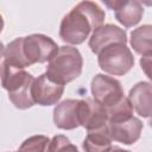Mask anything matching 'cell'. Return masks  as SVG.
Here are the masks:
<instances>
[{"mask_svg": "<svg viewBox=\"0 0 152 152\" xmlns=\"http://www.w3.org/2000/svg\"><path fill=\"white\" fill-rule=\"evenodd\" d=\"M45 152H78V148L65 135L58 134L50 140Z\"/></svg>", "mask_w": 152, "mask_h": 152, "instance_id": "18", "label": "cell"}, {"mask_svg": "<svg viewBox=\"0 0 152 152\" xmlns=\"http://www.w3.org/2000/svg\"><path fill=\"white\" fill-rule=\"evenodd\" d=\"M106 13L94 1H81L66 13L59 26V38L71 45H80L89 34L103 25Z\"/></svg>", "mask_w": 152, "mask_h": 152, "instance_id": "1", "label": "cell"}, {"mask_svg": "<svg viewBox=\"0 0 152 152\" xmlns=\"http://www.w3.org/2000/svg\"><path fill=\"white\" fill-rule=\"evenodd\" d=\"M133 107V110L142 118L151 116V104H152V87L150 82L142 81L131 88L127 97Z\"/></svg>", "mask_w": 152, "mask_h": 152, "instance_id": "12", "label": "cell"}, {"mask_svg": "<svg viewBox=\"0 0 152 152\" xmlns=\"http://www.w3.org/2000/svg\"><path fill=\"white\" fill-rule=\"evenodd\" d=\"M104 5L114 11L115 19L126 28L135 26L144 15V7L138 0H104Z\"/></svg>", "mask_w": 152, "mask_h": 152, "instance_id": "9", "label": "cell"}, {"mask_svg": "<svg viewBox=\"0 0 152 152\" xmlns=\"http://www.w3.org/2000/svg\"><path fill=\"white\" fill-rule=\"evenodd\" d=\"M58 48L56 42L45 34L34 33L21 37V51L27 66L49 62Z\"/></svg>", "mask_w": 152, "mask_h": 152, "instance_id": "5", "label": "cell"}, {"mask_svg": "<svg viewBox=\"0 0 152 152\" xmlns=\"http://www.w3.org/2000/svg\"><path fill=\"white\" fill-rule=\"evenodd\" d=\"M77 116L80 126L86 128L88 132L106 127L108 121L106 108L89 97L78 100Z\"/></svg>", "mask_w": 152, "mask_h": 152, "instance_id": "7", "label": "cell"}, {"mask_svg": "<svg viewBox=\"0 0 152 152\" xmlns=\"http://www.w3.org/2000/svg\"><path fill=\"white\" fill-rule=\"evenodd\" d=\"M112 141L106 126L96 131H89L83 139L82 147L84 152H109L113 146Z\"/></svg>", "mask_w": 152, "mask_h": 152, "instance_id": "14", "label": "cell"}, {"mask_svg": "<svg viewBox=\"0 0 152 152\" xmlns=\"http://www.w3.org/2000/svg\"><path fill=\"white\" fill-rule=\"evenodd\" d=\"M0 71H1V65H0Z\"/></svg>", "mask_w": 152, "mask_h": 152, "instance_id": "23", "label": "cell"}, {"mask_svg": "<svg viewBox=\"0 0 152 152\" xmlns=\"http://www.w3.org/2000/svg\"><path fill=\"white\" fill-rule=\"evenodd\" d=\"M64 93V86L51 81L46 74L39 75L33 80L31 86V96L34 103L44 107L57 104Z\"/></svg>", "mask_w": 152, "mask_h": 152, "instance_id": "8", "label": "cell"}, {"mask_svg": "<svg viewBox=\"0 0 152 152\" xmlns=\"http://www.w3.org/2000/svg\"><path fill=\"white\" fill-rule=\"evenodd\" d=\"M2 28H4V19H2V15L0 14V33L2 32Z\"/></svg>", "mask_w": 152, "mask_h": 152, "instance_id": "22", "label": "cell"}, {"mask_svg": "<svg viewBox=\"0 0 152 152\" xmlns=\"http://www.w3.org/2000/svg\"><path fill=\"white\" fill-rule=\"evenodd\" d=\"M90 90L93 100L104 108L114 106L125 96L120 81L104 74H96L93 77Z\"/></svg>", "mask_w": 152, "mask_h": 152, "instance_id": "6", "label": "cell"}, {"mask_svg": "<svg viewBox=\"0 0 152 152\" xmlns=\"http://www.w3.org/2000/svg\"><path fill=\"white\" fill-rule=\"evenodd\" d=\"M109 152H131V151L124 150V148H121V147H119V146H112V148L109 150Z\"/></svg>", "mask_w": 152, "mask_h": 152, "instance_id": "20", "label": "cell"}, {"mask_svg": "<svg viewBox=\"0 0 152 152\" xmlns=\"http://www.w3.org/2000/svg\"><path fill=\"white\" fill-rule=\"evenodd\" d=\"M83 69V58L78 49L69 45L59 46L50 58L46 66V76L57 84L65 86L76 80Z\"/></svg>", "mask_w": 152, "mask_h": 152, "instance_id": "3", "label": "cell"}, {"mask_svg": "<svg viewBox=\"0 0 152 152\" xmlns=\"http://www.w3.org/2000/svg\"><path fill=\"white\" fill-rule=\"evenodd\" d=\"M152 26L146 24L131 32V46L141 56L152 55Z\"/></svg>", "mask_w": 152, "mask_h": 152, "instance_id": "15", "label": "cell"}, {"mask_svg": "<svg viewBox=\"0 0 152 152\" xmlns=\"http://www.w3.org/2000/svg\"><path fill=\"white\" fill-rule=\"evenodd\" d=\"M115 43H121L126 44L127 43V33L124 28L113 25V24H106L96 28L90 38H89V48L93 53L97 55L102 49L115 44Z\"/></svg>", "mask_w": 152, "mask_h": 152, "instance_id": "10", "label": "cell"}, {"mask_svg": "<svg viewBox=\"0 0 152 152\" xmlns=\"http://www.w3.org/2000/svg\"><path fill=\"white\" fill-rule=\"evenodd\" d=\"M107 132L112 140L125 145H132L137 142L141 135L142 122L135 116L124 121L107 122Z\"/></svg>", "mask_w": 152, "mask_h": 152, "instance_id": "11", "label": "cell"}, {"mask_svg": "<svg viewBox=\"0 0 152 152\" xmlns=\"http://www.w3.org/2000/svg\"><path fill=\"white\" fill-rule=\"evenodd\" d=\"M106 113H107V120H108L107 122L124 121L133 116V107L129 100L126 96H124L118 103L106 108Z\"/></svg>", "mask_w": 152, "mask_h": 152, "instance_id": "16", "label": "cell"}, {"mask_svg": "<svg viewBox=\"0 0 152 152\" xmlns=\"http://www.w3.org/2000/svg\"><path fill=\"white\" fill-rule=\"evenodd\" d=\"M4 51H5V46H4L2 42H0V57L4 56Z\"/></svg>", "mask_w": 152, "mask_h": 152, "instance_id": "21", "label": "cell"}, {"mask_svg": "<svg viewBox=\"0 0 152 152\" xmlns=\"http://www.w3.org/2000/svg\"><path fill=\"white\" fill-rule=\"evenodd\" d=\"M77 103L78 100L66 99L56 104L53 109V122L58 128L69 131L80 127L77 116Z\"/></svg>", "mask_w": 152, "mask_h": 152, "instance_id": "13", "label": "cell"}, {"mask_svg": "<svg viewBox=\"0 0 152 152\" xmlns=\"http://www.w3.org/2000/svg\"><path fill=\"white\" fill-rule=\"evenodd\" d=\"M0 78L2 88L7 90L8 99L15 108L28 109L34 104L31 96V86L34 77L30 72L2 62Z\"/></svg>", "mask_w": 152, "mask_h": 152, "instance_id": "2", "label": "cell"}, {"mask_svg": "<svg viewBox=\"0 0 152 152\" xmlns=\"http://www.w3.org/2000/svg\"><path fill=\"white\" fill-rule=\"evenodd\" d=\"M49 142L50 139L46 135H32L21 142L18 152H45Z\"/></svg>", "mask_w": 152, "mask_h": 152, "instance_id": "17", "label": "cell"}, {"mask_svg": "<svg viewBox=\"0 0 152 152\" xmlns=\"http://www.w3.org/2000/svg\"><path fill=\"white\" fill-rule=\"evenodd\" d=\"M97 63L102 71L112 76H124L134 65V57L126 44L115 43L97 53Z\"/></svg>", "mask_w": 152, "mask_h": 152, "instance_id": "4", "label": "cell"}, {"mask_svg": "<svg viewBox=\"0 0 152 152\" xmlns=\"http://www.w3.org/2000/svg\"><path fill=\"white\" fill-rule=\"evenodd\" d=\"M140 65H141V69L145 71V74L147 75V77H151L150 76V65H151V55L150 56H142L140 58Z\"/></svg>", "mask_w": 152, "mask_h": 152, "instance_id": "19", "label": "cell"}]
</instances>
